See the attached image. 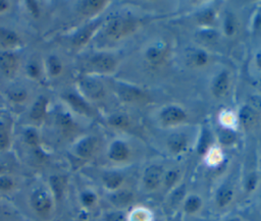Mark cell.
Masks as SVG:
<instances>
[{
	"label": "cell",
	"instance_id": "cell-1",
	"mask_svg": "<svg viewBox=\"0 0 261 221\" xmlns=\"http://www.w3.org/2000/svg\"><path fill=\"white\" fill-rule=\"evenodd\" d=\"M32 209L40 216L45 217L51 212L53 201L52 195L43 187H38L33 190L30 197Z\"/></svg>",
	"mask_w": 261,
	"mask_h": 221
},
{
	"label": "cell",
	"instance_id": "cell-2",
	"mask_svg": "<svg viewBox=\"0 0 261 221\" xmlns=\"http://www.w3.org/2000/svg\"><path fill=\"white\" fill-rule=\"evenodd\" d=\"M135 29V21L123 17L117 16L112 18L106 25L105 33L108 38L112 40H120L127 36Z\"/></svg>",
	"mask_w": 261,
	"mask_h": 221
},
{
	"label": "cell",
	"instance_id": "cell-3",
	"mask_svg": "<svg viewBox=\"0 0 261 221\" xmlns=\"http://www.w3.org/2000/svg\"><path fill=\"white\" fill-rule=\"evenodd\" d=\"M164 168L156 163L148 165L142 174V185L147 191H154L162 185Z\"/></svg>",
	"mask_w": 261,
	"mask_h": 221
},
{
	"label": "cell",
	"instance_id": "cell-4",
	"mask_svg": "<svg viewBox=\"0 0 261 221\" xmlns=\"http://www.w3.org/2000/svg\"><path fill=\"white\" fill-rule=\"evenodd\" d=\"M115 90H116L118 97L123 102L128 103V104L144 103L148 100V96L143 90H141L138 87L128 85V84L118 82L115 86Z\"/></svg>",
	"mask_w": 261,
	"mask_h": 221
},
{
	"label": "cell",
	"instance_id": "cell-5",
	"mask_svg": "<svg viewBox=\"0 0 261 221\" xmlns=\"http://www.w3.org/2000/svg\"><path fill=\"white\" fill-rule=\"evenodd\" d=\"M90 65L96 72L110 73L115 70L117 62L112 55L106 54V53H100V54L94 55L90 59Z\"/></svg>",
	"mask_w": 261,
	"mask_h": 221
},
{
	"label": "cell",
	"instance_id": "cell-6",
	"mask_svg": "<svg viewBox=\"0 0 261 221\" xmlns=\"http://www.w3.org/2000/svg\"><path fill=\"white\" fill-rule=\"evenodd\" d=\"M80 86L83 93L92 100H99L105 95V88L97 78L85 76L81 78Z\"/></svg>",
	"mask_w": 261,
	"mask_h": 221
},
{
	"label": "cell",
	"instance_id": "cell-7",
	"mask_svg": "<svg viewBox=\"0 0 261 221\" xmlns=\"http://www.w3.org/2000/svg\"><path fill=\"white\" fill-rule=\"evenodd\" d=\"M159 117L164 125H175L187 119V112L179 106L169 105L160 111Z\"/></svg>",
	"mask_w": 261,
	"mask_h": 221
},
{
	"label": "cell",
	"instance_id": "cell-8",
	"mask_svg": "<svg viewBox=\"0 0 261 221\" xmlns=\"http://www.w3.org/2000/svg\"><path fill=\"white\" fill-rule=\"evenodd\" d=\"M108 159L115 163H122L129 159L130 149L128 145L120 140L112 142L107 151Z\"/></svg>",
	"mask_w": 261,
	"mask_h": 221
},
{
	"label": "cell",
	"instance_id": "cell-9",
	"mask_svg": "<svg viewBox=\"0 0 261 221\" xmlns=\"http://www.w3.org/2000/svg\"><path fill=\"white\" fill-rule=\"evenodd\" d=\"M233 198H234L233 185L229 182H224L221 185H219L215 191V196H214L215 205L218 208L223 209L228 205H230Z\"/></svg>",
	"mask_w": 261,
	"mask_h": 221
},
{
	"label": "cell",
	"instance_id": "cell-10",
	"mask_svg": "<svg viewBox=\"0 0 261 221\" xmlns=\"http://www.w3.org/2000/svg\"><path fill=\"white\" fill-rule=\"evenodd\" d=\"M101 180L104 187L109 192H112L122 187V184L124 182V176L119 171L108 170L102 174Z\"/></svg>",
	"mask_w": 261,
	"mask_h": 221
},
{
	"label": "cell",
	"instance_id": "cell-11",
	"mask_svg": "<svg viewBox=\"0 0 261 221\" xmlns=\"http://www.w3.org/2000/svg\"><path fill=\"white\" fill-rule=\"evenodd\" d=\"M166 144H167L168 150L172 154L179 155V154H182L187 151L188 146H189V141H188V137L185 133H182V132H173L167 137Z\"/></svg>",
	"mask_w": 261,
	"mask_h": 221
},
{
	"label": "cell",
	"instance_id": "cell-12",
	"mask_svg": "<svg viewBox=\"0 0 261 221\" xmlns=\"http://www.w3.org/2000/svg\"><path fill=\"white\" fill-rule=\"evenodd\" d=\"M97 148V140L94 136H86L82 139L74 148L75 155L81 159L91 158Z\"/></svg>",
	"mask_w": 261,
	"mask_h": 221
},
{
	"label": "cell",
	"instance_id": "cell-13",
	"mask_svg": "<svg viewBox=\"0 0 261 221\" xmlns=\"http://www.w3.org/2000/svg\"><path fill=\"white\" fill-rule=\"evenodd\" d=\"M229 88V74L226 70H221L213 79L211 85V92L214 97H223Z\"/></svg>",
	"mask_w": 261,
	"mask_h": 221
},
{
	"label": "cell",
	"instance_id": "cell-14",
	"mask_svg": "<svg viewBox=\"0 0 261 221\" xmlns=\"http://www.w3.org/2000/svg\"><path fill=\"white\" fill-rule=\"evenodd\" d=\"M134 194L130 190L122 187L115 191L110 192L109 195L110 203L118 209H122L129 206L134 202Z\"/></svg>",
	"mask_w": 261,
	"mask_h": 221
},
{
	"label": "cell",
	"instance_id": "cell-15",
	"mask_svg": "<svg viewBox=\"0 0 261 221\" xmlns=\"http://www.w3.org/2000/svg\"><path fill=\"white\" fill-rule=\"evenodd\" d=\"M100 23H101L100 21H95V22H92V23L84 26L82 30H80L73 37V40H72L73 46L79 48V47H83L85 44H87V42L92 38L95 31L99 27Z\"/></svg>",
	"mask_w": 261,
	"mask_h": 221
},
{
	"label": "cell",
	"instance_id": "cell-16",
	"mask_svg": "<svg viewBox=\"0 0 261 221\" xmlns=\"http://www.w3.org/2000/svg\"><path fill=\"white\" fill-rule=\"evenodd\" d=\"M17 58L13 53L9 51L0 53V69L3 73L7 75L13 74L17 68Z\"/></svg>",
	"mask_w": 261,
	"mask_h": 221
},
{
	"label": "cell",
	"instance_id": "cell-17",
	"mask_svg": "<svg viewBox=\"0 0 261 221\" xmlns=\"http://www.w3.org/2000/svg\"><path fill=\"white\" fill-rule=\"evenodd\" d=\"M106 4H107V1H104V0L82 1L79 3V11L83 15L90 16V15L100 12L105 7Z\"/></svg>",
	"mask_w": 261,
	"mask_h": 221
},
{
	"label": "cell",
	"instance_id": "cell-18",
	"mask_svg": "<svg viewBox=\"0 0 261 221\" xmlns=\"http://www.w3.org/2000/svg\"><path fill=\"white\" fill-rule=\"evenodd\" d=\"M203 206V201L200 196L196 194L189 195L182 202V209L186 214L194 215L198 213Z\"/></svg>",
	"mask_w": 261,
	"mask_h": 221
},
{
	"label": "cell",
	"instance_id": "cell-19",
	"mask_svg": "<svg viewBox=\"0 0 261 221\" xmlns=\"http://www.w3.org/2000/svg\"><path fill=\"white\" fill-rule=\"evenodd\" d=\"M20 43L19 37L12 31L0 27V45L4 48H14Z\"/></svg>",
	"mask_w": 261,
	"mask_h": 221
},
{
	"label": "cell",
	"instance_id": "cell-20",
	"mask_svg": "<svg viewBox=\"0 0 261 221\" xmlns=\"http://www.w3.org/2000/svg\"><path fill=\"white\" fill-rule=\"evenodd\" d=\"M66 101L71 105V107L76 110L80 113L83 114H87L90 115L91 114V108L90 106L85 102V100L83 98H81L80 96L75 95V94H67L65 96Z\"/></svg>",
	"mask_w": 261,
	"mask_h": 221
},
{
	"label": "cell",
	"instance_id": "cell-21",
	"mask_svg": "<svg viewBox=\"0 0 261 221\" xmlns=\"http://www.w3.org/2000/svg\"><path fill=\"white\" fill-rule=\"evenodd\" d=\"M126 221H153L152 213L144 207L134 208L127 216H125Z\"/></svg>",
	"mask_w": 261,
	"mask_h": 221
},
{
	"label": "cell",
	"instance_id": "cell-22",
	"mask_svg": "<svg viewBox=\"0 0 261 221\" xmlns=\"http://www.w3.org/2000/svg\"><path fill=\"white\" fill-rule=\"evenodd\" d=\"M49 181H50V186H51V190L54 198L57 200L61 199L65 189V183H66L65 178L60 175H52Z\"/></svg>",
	"mask_w": 261,
	"mask_h": 221
},
{
	"label": "cell",
	"instance_id": "cell-23",
	"mask_svg": "<svg viewBox=\"0 0 261 221\" xmlns=\"http://www.w3.org/2000/svg\"><path fill=\"white\" fill-rule=\"evenodd\" d=\"M179 177H180V174L177 169H174V168L169 169L164 172L162 185L164 186V188L166 190L173 189L177 185V183L179 181Z\"/></svg>",
	"mask_w": 261,
	"mask_h": 221
},
{
	"label": "cell",
	"instance_id": "cell-24",
	"mask_svg": "<svg viewBox=\"0 0 261 221\" xmlns=\"http://www.w3.org/2000/svg\"><path fill=\"white\" fill-rule=\"evenodd\" d=\"M47 104L48 101L45 97H40L33 105V107L31 108V112H30V116L32 119L34 120H39L41 118H43V116L46 113V108H47Z\"/></svg>",
	"mask_w": 261,
	"mask_h": 221
},
{
	"label": "cell",
	"instance_id": "cell-25",
	"mask_svg": "<svg viewBox=\"0 0 261 221\" xmlns=\"http://www.w3.org/2000/svg\"><path fill=\"white\" fill-rule=\"evenodd\" d=\"M145 56H146V59L150 63L159 64L163 61L164 56H165V52L159 46H151L147 49V51L145 53Z\"/></svg>",
	"mask_w": 261,
	"mask_h": 221
},
{
	"label": "cell",
	"instance_id": "cell-26",
	"mask_svg": "<svg viewBox=\"0 0 261 221\" xmlns=\"http://www.w3.org/2000/svg\"><path fill=\"white\" fill-rule=\"evenodd\" d=\"M209 56L203 50H194L191 54L188 55V62L193 66H204L208 63Z\"/></svg>",
	"mask_w": 261,
	"mask_h": 221
},
{
	"label": "cell",
	"instance_id": "cell-27",
	"mask_svg": "<svg viewBox=\"0 0 261 221\" xmlns=\"http://www.w3.org/2000/svg\"><path fill=\"white\" fill-rule=\"evenodd\" d=\"M256 112L249 106H244L240 111V120L245 127H251L256 122Z\"/></svg>",
	"mask_w": 261,
	"mask_h": 221
},
{
	"label": "cell",
	"instance_id": "cell-28",
	"mask_svg": "<svg viewBox=\"0 0 261 221\" xmlns=\"http://www.w3.org/2000/svg\"><path fill=\"white\" fill-rule=\"evenodd\" d=\"M211 146V136L208 131L203 130L201 133L198 146H197V152L199 155H207V153L210 151Z\"/></svg>",
	"mask_w": 261,
	"mask_h": 221
},
{
	"label": "cell",
	"instance_id": "cell-29",
	"mask_svg": "<svg viewBox=\"0 0 261 221\" xmlns=\"http://www.w3.org/2000/svg\"><path fill=\"white\" fill-rule=\"evenodd\" d=\"M236 139H237L236 132L227 127L221 128L218 132V140L224 146L232 145L236 142Z\"/></svg>",
	"mask_w": 261,
	"mask_h": 221
},
{
	"label": "cell",
	"instance_id": "cell-30",
	"mask_svg": "<svg viewBox=\"0 0 261 221\" xmlns=\"http://www.w3.org/2000/svg\"><path fill=\"white\" fill-rule=\"evenodd\" d=\"M237 31V20L231 13H227L223 20V32L226 36L230 37L234 35Z\"/></svg>",
	"mask_w": 261,
	"mask_h": 221
},
{
	"label": "cell",
	"instance_id": "cell-31",
	"mask_svg": "<svg viewBox=\"0 0 261 221\" xmlns=\"http://www.w3.org/2000/svg\"><path fill=\"white\" fill-rule=\"evenodd\" d=\"M81 202H82L83 206L90 208L96 204L97 195L92 190H84L81 194Z\"/></svg>",
	"mask_w": 261,
	"mask_h": 221
},
{
	"label": "cell",
	"instance_id": "cell-32",
	"mask_svg": "<svg viewBox=\"0 0 261 221\" xmlns=\"http://www.w3.org/2000/svg\"><path fill=\"white\" fill-rule=\"evenodd\" d=\"M48 68H49V72L51 75L56 76L58 74H60L61 70H62V65L59 61V59L56 56H51L48 59Z\"/></svg>",
	"mask_w": 261,
	"mask_h": 221
},
{
	"label": "cell",
	"instance_id": "cell-33",
	"mask_svg": "<svg viewBox=\"0 0 261 221\" xmlns=\"http://www.w3.org/2000/svg\"><path fill=\"white\" fill-rule=\"evenodd\" d=\"M258 184V174L256 172H251L247 175L245 179V190L246 192H252L255 188L256 185Z\"/></svg>",
	"mask_w": 261,
	"mask_h": 221
},
{
	"label": "cell",
	"instance_id": "cell-34",
	"mask_svg": "<svg viewBox=\"0 0 261 221\" xmlns=\"http://www.w3.org/2000/svg\"><path fill=\"white\" fill-rule=\"evenodd\" d=\"M13 186H14V181L10 176L5 174L0 175V191L2 192L9 191L13 188Z\"/></svg>",
	"mask_w": 261,
	"mask_h": 221
},
{
	"label": "cell",
	"instance_id": "cell-35",
	"mask_svg": "<svg viewBox=\"0 0 261 221\" xmlns=\"http://www.w3.org/2000/svg\"><path fill=\"white\" fill-rule=\"evenodd\" d=\"M25 143L32 147H38L39 145V135L34 129H28L24 132Z\"/></svg>",
	"mask_w": 261,
	"mask_h": 221
},
{
	"label": "cell",
	"instance_id": "cell-36",
	"mask_svg": "<svg viewBox=\"0 0 261 221\" xmlns=\"http://www.w3.org/2000/svg\"><path fill=\"white\" fill-rule=\"evenodd\" d=\"M110 124L116 127H124L128 124V118L124 115H113L109 118Z\"/></svg>",
	"mask_w": 261,
	"mask_h": 221
},
{
	"label": "cell",
	"instance_id": "cell-37",
	"mask_svg": "<svg viewBox=\"0 0 261 221\" xmlns=\"http://www.w3.org/2000/svg\"><path fill=\"white\" fill-rule=\"evenodd\" d=\"M9 97L14 102L20 103V102H22L27 99V92L24 90H21V89L13 90V91L9 92Z\"/></svg>",
	"mask_w": 261,
	"mask_h": 221
},
{
	"label": "cell",
	"instance_id": "cell-38",
	"mask_svg": "<svg viewBox=\"0 0 261 221\" xmlns=\"http://www.w3.org/2000/svg\"><path fill=\"white\" fill-rule=\"evenodd\" d=\"M9 143H10V139H9L8 131L5 128L0 127V151L7 149L9 146Z\"/></svg>",
	"mask_w": 261,
	"mask_h": 221
},
{
	"label": "cell",
	"instance_id": "cell-39",
	"mask_svg": "<svg viewBox=\"0 0 261 221\" xmlns=\"http://www.w3.org/2000/svg\"><path fill=\"white\" fill-rule=\"evenodd\" d=\"M59 123H60V126L63 128V129H71L72 127V121L70 119V117L68 115H60L59 118Z\"/></svg>",
	"mask_w": 261,
	"mask_h": 221
},
{
	"label": "cell",
	"instance_id": "cell-40",
	"mask_svg": "<svg viewBox=\"0 0 261 221\" xmlns=\"http://www.w3.org/2000/svg\"><path fill=\"white\" fill-rule=\"evenodd\" d=\"M201 37L203 38L202 40L207 41V42H211V41H214L217 38V34L212 30H206L202 33Z\"/></svg>",
	"mask_w": 261,
	"mask_h": 221
},
{
	"label": "cell",
	"instance_id": "cell-41",
	"mask_svg": "<svg viewBox=\"0 0 261 221\" xmlns=\"http://www.w3.org/2000/svg\"><path fill=\"white\" fill-rule=\"evenodd\" d=\"M124 219L125 216H123V214L120 211L111 213L106 216V221H123Z\"/></svg>",
	"mask_w": 261,
	"mask_h": 221
},
{
	"label": "cell",
	"instance_id": "cell-42",
	"mask_svg": "<svg viewBox=\"0 0 261 221\" xmlns=\"http://www.w3.org/2000/svg\"><path fill=\"white\" fill-rule=\"evenodd\" d=\"M28 73L32 76V77H37L38 75H39V73H40V70H39V67H38V65L36 64V63H31V64H29V66H28Z\"/></svg>",
	"mask_w": 261,
	"mask_h": 221
},
{
	"label": "cell",
	"instance_id": "cell-43",
	"mask_svg": "<svg viewBox=\"0 0 261 221\" xmlns=\"http://www.w3.org/2000/svg\"><path fill=\"white\" fill-rule=\"evenodd\" d=\"M28 7L31 10V13L35 16L39 15V7L37 6V3L35 1H27Z\"/></svg>",
	"mask_w": 261,
	"mask_h": 221
},
{
	"label": "cell",
	"instance_id": "cell-44",
	"mask_svg": "<svg viewBox=\"0 0 261 221\" xmlns=\"http://www.w3.org/2000/svg\"><path fill=\"white\" fill-rule=\"evenodd\" d=\"M254 29L256 31H261V9L257 12L254 20Z\"/></svg>",
	"mask_w": 261,
	"mask_h": 221
},
{
	"label": "cell",
	"instance_id": "cell-45",
	"mask_svg": "<svg viewBox=\"0 0 261 221\" xmlns=\"http://www.w3.org/2000/svg\"><path fill=\"white\" fill-rule=\"evenodd\" d=\"M201 16H202V18H203V20H204L205 22H208V21L212 20V18H213V13H212L211 11H206V12H204Z\"/></svg>",
	"mask_w": 261,
	"mask_h": 221
},
{
	"label": "cell",
	"instance_id": "cell-46",
	"mask_svg": "<svg viewBox=\"0 0 261 221\" xmlns=\"http://www.w3.org/2000/svg\"><path fill=\"white\" fill-rule=\"evenodd\" d=\"M8 6H9L8 2H6L4 0H0V12L6 10L8 8Z\"/></svg>",
	"mask_w": 261,
	"mask_h": 221
},
{
	"label": "cell",
	"instance_id": "cell-47",
	"mask_svg": "<svg viewBox=\"0 0 261 221\" xmlns=\"http://www.w3.org/2000/svg\"><path fill=\"white\" fill-rule=\"evenodd\" d=\"M256 64H257V66L261 69V52H259V53L256 55Z\"/></svg>",
	"mask_w": 261,
	"mask_h": 221
},
{
	"label": "cell",
	"instance_id": "cell-48",
	"mask_svg": "<svg viewBox=\"0 0 261 221\" xmlns=\"http://www.w3.org/2000/svg\"><path fill=\"white\" fill-rule=\"evenodd\" d=\"M225 221H241V219H240V218H238V217H232V218H228V219H226Z\"/></svg>",
	"mask_w": 261,
	"mask_h": 221
},
{
	"label": "cell",
	"instance_id": "cell-49",
	"mask_svg": "<svg viewBox=\"0 0 261 221\" xmlns=\"http://www.w3.org/2000/svg\"><path fill=\"white\" fill-rule=\"evenodd\" d=\"M3 170H4V168L2 166H0V175L3 174Z\"/></svg>",
	"mask_w": 261,
	"mask_h": 221
}]
</instances>
